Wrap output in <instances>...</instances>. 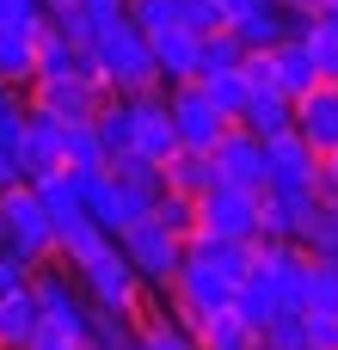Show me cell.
<instances>
[{"mask_svg":"<svg viewBox=\"0 0 338 350\" xmlns=\"http://www.w3.org/2000/svg\"><path fill=\"white\" fill-rule=\"evenodd\" d=\"M92 68H99V80L117 92V98H142V92H160V68H154V43H148V31L142 25H129V12L123 18H105L99 31H92Z\"/></svg>","mask_w":338,"mask_h":350,"instance_id":"cell-1","label":"cell"},{"mask_svg":"<svg viewBox=\"0 0 338 350\" xmlns=\"http://www.w3.org/2000/svg\"><path fill=\"white\" fill-rule=\"evenodd\" d=\"M117 246H123V258L135 265V277H142L154 295L172 289V277H179V265H185V234H172L160 215H142L135 228L117 234Z\"/></svg>","mask_w":338,"mask_h":350,"instance_id":"cell-2","label":"cell"},{"mask_svg":"<svg viewBox=\"0 0 338 350\" xmlns=\"http://www.w3.org/2000/svg\"><path fill=\"white\" fill-rule=\"evenodd\" d=\"M0 221H6V252H18L25 265H49L55 258V215L43 209L37 185L0 191Z\"/></svg>","mask_w":338,"mask_h":350,"instance_id":"cell-3","label":"cell"},{"mask_svg":"<svg viewBox=\"0 0 338 350\" xmlns=\"http://www.w3.org/2000/svg\"><path fill=\"white\" fill-rule=\"evenodd\" d=\"M74 277H80V289H86V301H92V308H111V314H148V295H154V289L135 277V265L123 258V246H117V240H111L99 258H86Z\"/></svg>","mask_w":338,"mask_h":350,"instance_id":"cell-4","label":"cell"},{"mask_svg":"<svg viewBox=\"0 0 338 350\" xmlns=\"http://www.w3.org/2000/svg\"><path fill=\"white\" fill-rule=\"evenodd\" d=\"M31 289H37L43 326H49V332H62V338H74V345H86V326H92V301H86V289H80L74 265H62V258L37 265Z\"/></svg>","mask_w":338,"mask_h":350,"instance_id":"cell-5","label":"cell"},{"mask_svg":"<svg viewBox=\"0 0 338 350\" xmlns=\"http://www.w3.org/2000/svg\"><path fill=\"white\" fill-rule=\"evenodd\" d=\"M259 215H265V191H240V185H209L197 197V234H216V240H246L259 246Z\"/></svg>","mask_w":338,"mask_h":350,"instance_id":"cell-6","label":"cell"},{"mask_svg":"<svg viewBox=\"0 0 338 350\" xmlns=\"http://www.w3.org/2000/svg\"><path fill=\"white\" fill-rule=\"evenodd\" d=\"M105 98H111V86L99 74H55V80H31L25 86V105L31 111H49L62 123H92L105 111Z\"/></svg>","mask_w":338,"mask_h":350,"instance_id":"cell-7","label":"cell"},{"mask_svg":"<svg viewBox=\"0 0 338 350\" xmlns=\"http://www.w3.org/2000/svg\"><path fill=\"white\" fill-rule=\"evenodd\" d=\"M154 191H142V185H129V178H117L111 166H99V172H86V215L105 228V234H123V228H135L142 215H154Z\"/></svg>","mask_w":338,"mask_h":350,"instance_id":"cell-8","label":"cell"},{"mask_svg":"<svg viewBox=\"0 0 338 350\" xmlns=\"http://www.w3.org/2000/svg\"><path fill=\"white\" fill-rule=\"evenodd\" d=\"M166 92V111H172V129H179V148H197V154H209L234 123L216 111V98L197 86V80H179V86H160Z\"/></svg>","mask_w":338,"mask_h":350,"instance_id":"cell-9","label":"cell"},{"mask_svg":"<svg viewBox=\"0 0 338 350\" xmlns=\"http://www.w3.org/2000/svg\"><path fill=\"white\" fill-rule=\"evenodd\" d=\"M265 191L320 197V154L302 142V129H283V135L265 142Z\"/></svg>","mask_w":338,"mask_h":350,"instance_id":"cell-10","label":"cell"},{"mask_svg":"<svg viewBox=\"0 0 338 350\" xmlns=\"http://www.w3.org/2000/svg\"><path fill=\"white\" fill-rule=\"evenodd\" d=\"M62 142H68V123L49 117V111H31V105H25V129H18V172H25V185H37L43 172L68 166Z\"/></svg>","mask_w":338,"mask_h":350,"instance_id":"cell-11","label":"cell"},{"mask_svg":"<svg viewBox=\"0 0 338 350\" xmlns=\"http://www.w3.org/2000/svg\"><path fill=\"white\" fill-rule=\"evenodd\" d=\"M209 160H216V178H222V185L265 191V135H252V129L234 123V129L209 148Z\"/></svg>","mask_w":338,"mask_h":350,"instance_id":"cell-12","label":"cell"},{"mask_svg":"<svg viewBox=\"0 0 338 350\" xmlns=\"http://www.w3.org/2000/svg\"><path fill=\"white\" fill-rule=\"evenodd\" d=\"M129 111H135V148L129 154H148V160H172L179 154V129H172V111H166V92H142V98H129Z\"/></svg>","mask_w":338,"mask_h":350,"instance_id":"cell-13","label":"cell"},{"mask_svg":"<svg viewBox=\"0 0 338 350\" xmlns=\"http://www.w3.org/2000/svg\"><path fill=\"white\" fill-rule=\"evenodd\" d=\"M55 74H99V68H92V49L43 12V25H37V80H55Z\"/></svg>","mask_w":338,"mask_h":350,"instance_id":"cell-14","label":"cell"},{"mask_svg":"<svg viewBox=\"0 0 338 350\" xmlns=\"http://www.w3.org/2000/svg\"><path fill=\"white\" fill-rule=\"evenodd\" d=\"M296 129H302V142H308L320 160L333 154V148H338V86L320 80L314 92H302V98H296Z\"/></svg>","mask_w":338,"mask_h":350,"instance_id":"cell-15","label":"cell"},{"mask_svg":"<svg viewBox=\"0 0 338 350\" xmlns=\"http://www.w3.org/2000/svg\"><path fill=\"white\" fill-rule=\"evenodd\" d=\"M154 68H160V86H179V80H197V55H203V37L191 25H172V31H154Z\"/></svg>","mask_w":338,"mask_h":350,"instance_id":"cell-16","label":"cell"},{"mask_svg":"<svg viewBox=\"0 0 338 350\" xmlns=\"http://www.w3.org/2000/svg\"><path fill=\"white\" fill-rule=\"evenodd\" d=\"M302 25H308V18L283 12L277 0H259V6H252V12H240V18L228 25V31H234V37L246 43V49H277V43H283V37H296Z\"/></svg>","mask_w":338,"mask_h":350,"instance_id":"cell-17","label":"cell"},{"mask_svg":"<svg viewBox=\"0 0 338 350\" xmlns=\"http://www.w3.org/2000/svg\"><path fill=\"white\" fill-rule=\"evenodd\" d=\"M43 332V308H37V289H12L0 295V350H31Z\"/></svg>","mask_w":338,"mask_h":350,"instance_id":"cell-18","label":"cell"},{"mask_svg":"<svg viewBox=\"0 0 338 350\" xmlns=\"http://www.w3.org/2000/svg\"><path fill=\"white\" fill-rule=\"evenodd\" d=\"M271 80H277V92H289V98H302V92L320 86V74H314V49H308L302 31L283 37V43L271 49Z\"/></svg>","mask_w":338,"mask_h":350,"instance_id":"cell-19","label":"cell"},{"mask_svg":"<svg viewBox=\"0 0 338 350\" xmlns=\"http://www.w3.org/2000/svg\"><path fill=\"white\" fill-rule=\"evenodd\" d=\"M240 129H252V135H283V129H296V98L289 92H277V86H252V98H246V111H240Z\"/></svg>","mask_w":338,"mask_h":350,"instance_id":"cell-20","label":"cell"},{"mask_svg":"<svg viewBox=\"0 0 338 350\" xmlns=\"http://www.w3.org/2000/svg\"><path fill=\"white\" fill-rule=\"evenodd\" d=\"M37 25H43V18H37ZM37 25L0 31V80H6V86H31V80H37Z\"/></svg>","mask_w":338,"mask_h":350,"instance_id":"cell-21","label":"cell"},{"mask_svg":"<svg viewBox=\"0 0 338 350\" xmlns=\"http://www.w3.org/2000/svg\"><path fill=\"white\" fill-rule=\"evenodd\" d=\"M111 240H117V234H105L92 215H74V221H62V228H55V258L80 271V265H86V258H99Z\"/></svg>","mask_w":338,"mask_h":350,"instance_id":"cell-22","label":"cell"},{"mask_svg":"<svg viewBox=\"0 0 338 350\" xmlns=\"http://www.w3.org/2000/svg\"><path fill=\"white\" fill-rule=\"evenodd\" d=\"M86 350H142V314H111V308H92Z\"/></svg>","mask_w":338,"mask_h":350,"instance_id":"cell-23","label":"cell"},{"mask_svg":"<svg viewBox=\"0 0 338 350\" xmlns=\"http://www.w3.org/2000/svg\"><path fill=\"white\" fill-rule=\"evenodd\" d=\"M209 185H216V160H209V154L179 148V154L166 160V191H179V197H203Z\"/></svg>","mask_w":338,"mask_h":350,"instance_id":"cell-24","label":"cell"},{"mask_svg":"<svg viewBox=\"0 0 338 350\" xmlns=\"http://www.w3.org/2000/svg\"><path fill=\"white\" fill-rule=\"evenodd\" d=\"M234 314H240V320H246L252 332H265V326H271V320L283 314V301H277V289H271V283H265L259 271H246V283L234 289Z\"/></svg>","mask_w":338,"mask_h":350,"instance_id":"cell-25","label":"cell"},{"mask_svg":"<svg viewBox=\"0 0 338 350\" xmlns=\"http://www.w3.org/2000/svg\"><path fill=\"white\" fill-rule=\"evenodd\" d=\"M197 86L216 98V111H222L228 123H240V111H246V98H252V80H246V68H222V74H203Z\"/></svg>","mask_w":338,"mask_h":350,"instance_id":"cell-26","label":"cell"},{"mask_svg":"<svg viewBox=\"0 0 338 350\" xmlns=\"http://www.w3.org/2000/svg\"><path fill=\"white\" fill-rule=\"evenodd\" d=\"M197 345L203 350H259V332L228 308V314H209V320L197 326Z\"/></svg>","mask_w":338,"mask_h":350,"instance_id":"cell-27","label":"cell"},{"mask_svg":"<svg viewBox=\"0 0 338 350\" xmlns=\"http://www.w3.org/2000/svg\"><path fill=\"white\" fill-rule=\"evenodd\" d=\"M142 350H203V345H197V332L179 326V320L166 314V301H160V308L142 314Z\"/></svg>","mask_w":338,"mask_h":350,"instance_id":"cell-28","label":"cell"},{"mask_svg":"<svg viewBox=\"0 0 338 350\" xmlns=\"http://www.w3.org/2000/svg\"><path fill=\"white\" fill-rule=\"evenodd\" d=\"M302 246L314 258H338V191H320V203H314V215L302 228Z\"/></svg>","mask_w":338,"mask_h":350,"instance_id":"cell-29","label":"cell"},{"mask_svg":"<svg viewBox=\"0 0 338 350\" xmlns=\"http://www.w3.org/2000/svg\"><path fill=\"white\" fill-rule=\"evenodd\" d=\"M62 154H68V166L74 172H99L111 154H105V135H99V123H68V142H62Z\"/></svg>","mask_w":338,"mask_h":350,"instance_id":"cell-30","label":"cell"},{"mask_svg":"<svg viewBox=\"0 0 338 350\" xmlns=\"http://www.w3.org/2000/svg\"><path fill=\"white\" fill-rule=\"evenodd\" d=\"M308 314H338V258H308Z\"/></svg>","mask_w":338,"mask_h":350,"instance_id":"cell-31","label":"cell"},{"mask_svg":"<svg viewBox=\"0 0 338 350\" xmlns=\"http://www.w3.org/2000/svg\"><path fill=\"white\" fill-rule=\"evenodd\" d=\"M240 62H246V43H240V37L222 25V31H209V37H203V55H197V80H203V74H222V68H240Z\"/></svg>","mask_w":338,"mask_h":350,"instance_id":"cell-32","label":"cell"},{"mask_svg":"<svg viewBox=\"0 0 338 350\" xmlns=\"http://www.w3.org/2000/svg\"><path fill=\"white\" fill-rule=\"evenodd\" d=\"M302 37H308V49H314V74H320L326 86H338V25L308 18V25H302Z\"/></svg>","mask_w":338,"mask_h":350,"instance_id":"cell-33","label":"cell"},{"mask_svg":"<svg viewBox=\"0 0 338 350\" xmlns=\"http://www.w3.org/2000/svg\"><path fill=\"white\" fill-rule=\"evenodd\" d=\"M259 338H265L271 350H314V338H308V308H283Z\"/></svg>","mask_w":338,"mask_h":350,"instance_id":"cell-34","label":"cell"},{"mask_svg":"<svg viewBox=\"0 0 338 350\" xmlns=\"http://www.w3.org/2000/svg\"><path fill=\"white\" fill-rule=\"evenodd\" d=\"M129 25H142V31L154 37V31L185 25V12H179V0H129Z\"/></svg>","mask_w":338,"mask_h":350,"instance_id":"cell-35","label":"cell"},{"mask_svg":"<svg viewBox=\"0 0 338 350\" xmlns=\"http://www.w3.org/2000/svg\"><path fill=\"white\" fill-rule=\"evenodd\" d=\"M154 215H160L172 234H185V240L197 234V197H179V191H166V197L154 203Z\"/></svg>","mask_w":338,"mask_h":350,"instance_id":"cell-36","label":"cell"},{"mask_svg":"<svg viewBox=\"0 0 338 350\" xmlns=\"http://www.w3.org/2000/svg\"><path fill=\"white\" fill-rule=\"evenodd\" d=\"M179 12H185V25H191L197 37H209V31H222V25H228L216 0H179Z\"/></svg>","mask_w":338,"mask_h":350,"instance_id":"cell-37","label":"cell"},{"mask_svg":"<svg viewBox=\"0 0 338 350\" xmlns=\"http://www.w3.org/2000/svg\"><path fill=\"white\" fill-rule=\"evenodd\" d=\"M31 277H37V265H25L18 252H6V246H0V295H12V289H25Z\"/></svg>","mask_w":338,"mask_h":350,"instance_id":"cell-38","label":"cell"},{"mask_svg":"<svg viewBox=\"0 0 338 350\" xmlns=\"http://www.w3.org/2000/svg\"><path fill=\"white\" fill-rule=\"evenodd\" d=\"M308 338L314 350H338V314H308Z\"/></svg>","mask_w":338,"mask_h":350,"instance_id":"cell-39","label":"cell"},{"mask_svg":"<svg viewBox=\"0 0 338 350\" xmlns=\"http://www.w3.org/2000/svg\"><path fill=\"white\" fill-rule=\"evenodd\" d=\"M74 6H80L92 25H105V18H123V12H129V0H74Z\"/></svg>","mask_w":338,"mask_h":350,"instance_id":"cell-40","label":"cell"},{"mask_svg":"<svg viewBox=\"0 0 338 350\" xmlns=\"http://www.w3.org/2000/svg\"><path fill=\"white\" fill-rule=\"evenodd\" d=\"M12 185H25V172H18V154L0 142V191H12Z\"/></svg>","mask_w":338,"mask_h":350,"instance_id":"cell-41","label":"cell"},{"mask_svg":"<svg viewBox=\"0 0 338 350\" xmlns=\"http://www.w3.org/2000/svg\"><path fill=\"white\" fill-rule=\"evenodd\" d=\"M31 350H86V345H74V338H62V332H49V326H43V332H37V345Z\"/></svg>","mask_w":338,"mask_h":350,"instance_id":"cell-42","label":"cell"},{"mask_svg":"<svg viewBox=\"0 0 338 350\" xmlns=\"http://www.w3.org/2000/svg\"><path fill=\"white\" fill-rule=\"evenodd\" d=\"M320 191H338V148L320 160Z\"/></svg>","mask_w":338,"mask_h":350,"instance_id":"cell-43","label":"cell"},{"mask_svg":"<svg viewBox=\"0 0 338 350\" xmlns=\"http://www.w3.org/2000/svg\"><path fill=\"white\" fill-rule=\"evenodd\" d=\"M277 6H283V12H296V18H314L326 0H277Z\"/></svg>","mask_w":338,"mask_h":350,"instance_id":"cell-44","label":"cell"},{"mask_svg":"<svg viewBox=\"0 0 338 350\" xmlns=\"http://www.w3.org/2000/svg\"><path fill=\"white\" fill-rule=\"evenodd\" d=\"M216 6H222V18H228V25H234V18H240V12H252V6H259V0H216Z\"/></svg>","mask_w":338,"mask_h":350,"instance_id":"cell-45","label":"cell"},{"mask_svg":"<svg viewBox=\"0 0 338 350\" xmlns=\"http://www.w3.org/2000/svg\"><path fill=\"white\" fill-rule=\"evenodd\" d=\"M68 6H74V0H43V12H68Z\"/></svg>","mask_w":338,"mask_h":350,"instance_id":"cell-46","label":"cell"},{"mask_svg":"<svg viewBox=\"0 0 338 350\" xmlns=\"http://www.w3.org/2000/svg\"><path fill=\"white\" fill-rule=\"evenodd\" d=\"M0 246H6V221H0Z\"/></svg>","mask_w":338,"mask_h":350,"instance_id":"cell-47","label":"cell"},{"mask_svg":"<svg viewBox=\"0 0 338 350\" xmlns=\"http://www.w3.org/2000/svg\"><path fill=\"white\" fill-rule=\"evenodd\" d=\"M326 6H338V0H326Z\"/></svg>","mask_w":338,"mask_h":350,"instance_id":"cell-48","label":"cell"}]
</instances>
